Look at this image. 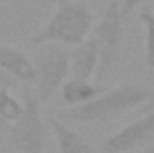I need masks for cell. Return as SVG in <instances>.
I'll list each match as a JSON object with an SVG mask.
<instances>
[{"instance_id":"3","label":"cell","mask_w":154,"mask_h":153,"mask_svg":"<svg viewBox=\"0 0 154 153\" xmlns=\"http://www.w3.org/2000/svg\"><path fill=\"white\" fill-rule=\"evenodd\" d=\"M22 114L11 122L9 139L18 153H45L47 130L41 117V103L31 85H22Z\"/></svg>"},{"instance_id":"7","label":"cell","mask_w":154,"mask_h":153,"mask_svg":"<svg viewBox=\"0 0 154 153\" xmlns=\"http://www.w3.org/2000/svg\"><path fill=\"white\" fill-rule=\"evenodd\" d=\"M99 60H100L99 43L93 38V34H90L84 41L77 43L70 50V74H72V77L90 81L97 74Z\"/></svg>"},{"instance_id":"13","label":"cell","mask_w":154,"mask_h":153,"mask_svg":"<svg viewBox=\"0 0 154 153\" xmlns=\"http://www.w3.org/2000/svg\"><path fill=\"white\" fill-rule=\"evenodd\" d=\"M16 79H13V77L9 76V74H5L2 69H0V88H13V86H16Z\"/></svg>"},{"instance_id":"12","label":"cell","mask_w":154,"mask_h":153,"mask_svg":"<svg viewBox=\"0 0 154 153\" xmlns=\"http://www.w3.org/2000/svg\"><path fill=\"white\" fill-rule=\"evenodd\" d=\"M145 0H122V13H124V16L127 18L136 7H140L142 4H143Z\"/></svg>"},{"instance_id":"16","label":"cell","mask_w":154,"mask_h":153,"mask_svg":"<svg viewBox=\"0 0 154 153\" xmlns=\"http://www.w3.org/2000/svg\"><path fill=\"white\" fill-rule=\"evenodd\" d=\"M0 153H7V151H5V150H4V148H2V146H0Z\"/></svg>"},{"instance_id":"4","label":"cell","mask_w":154,"mask_h":153,"mask_svg":"<svg viewBox=\"0 0 154 153\" xmlns=\"http://www.w3.org/2000/svg\"><path fill=\"white\" fill-rule=\"evenodd\" d=\"M36 97L39 103L50 101L70 74V50L61 43H43L34 54Z\"/></svg>"},{"instance_id":"9","label":"cell","mask_w":154,"mask_h":153,"mask_svg":"<svg viewBox=\"0 0 154 153\" xmlns=\"http://www.w3.org/2000/svg\"><path fill=\"white\" fill-rule=\"evenodd\" d=\"M108 88L99 85V83H91V81H84V79H77L70 77L63 83V86L59 88L61 92V103L68 108L81 106L91 99H95L97 96H100L102 92H106Z\"/></svg>"},{"instance_id":"14","label":"cell","mask_w":154,"mask_h":153,"mask_svg":"<svg viewBox=\"0 0 154 153\" xmlns=\"http://www.w3.org/2000/svg\"><path fill=\"white\" fill-rule=\"evenodd\" d=\"M151 110H154V90H152V94H151V97H149V101L142 106V112H143V114H147V112H151Z\"/></svg>"},{"instance_id":"2","label":"cell","mask_w":154,"mask_h":153,"mask_svg":"<svg viewBox=\"0 0 154 153\" xmlns=\"http://www.w3.org/2000/svg\"><path fill=\"white\" fill-rule=\"evenodd\" d=\"M91 25L93 13L88 4L81 0H57L52 16L31 38V45L61 43L65 47H75L90 36Z\"/></svg>"},{"instance_id":"1","label":"cell","mask_w":154,"mask_h":153,"mask_svg":"<svg viewBox=\"0 0 154 153\" xmlns=\"http://www.w3.org/2000/svg\"><path fill=\"white\" fill-rule=\"evenodd\" d=\"M151 94L152 90L149 86L136 83H124L111 90L102 92L100 96L81 106L63 110L61 115L66 121L74 122H104L116 119L125 112H131L136 106H143L149 101Z\"/></svg>"},{"instance_id":"10","label":"cell","mask_w":154,"mask_h":153,"mask_svg":"<svg viewBox=\"0 0 154 153\" xmlns=\"http://www.w3.org/2000/svg\"><path fill=\"white\" fill-rule=\"evenodd\" d=\"M48 124H50V130H52V133L56 137L59 153H97L95 148L81 133H77L70 126L63 124L59 119L50 117Z\"/></svg>"},{"instance_id":"8","label":"cell","mask_w":154,"mask_h":153,"mask_svg":"<svg viewBox=\"0 0 154 153\" xmlns=\"http://www.w3.org/2000/svg\"><path fill=\"white\" fill-rule=\"evenodd\" d=\"M0 69L22 85H34V63L25 52L16 47L0 43Z\"/></svg>"},{"instance_id":"6","label":"cell","mask_w":154,"mask_h":153,"mask_svg":"<svg viewBox=\"0 0 154 153\" xmlns=\"http://www.w3.org/2000/svg\"><path fill=\"white\" fill-rule=\"evenodd\" d=\"M154 137V110L143 114L133 121L131 124L124 126L111 137H108L102 144L99 153H127L133 151Z\"/></svg>"},{"instance_id":"15","label":"cell","mask_w":154,"mask_h":153,"mask_svg":"<svg viewBox=\"0 0 154 153\" xmlns=\"http://www.w3.org/2000/svg\"><path fill=\"white\" fill-rule=\"evenodd\" d=\"M140 153H154V144L152 146H149V148H145V150H142Z\"/></svg>"},{"instance_id":"11","label":"cell","mask_w":154,"mask_h":153,"mask_svg":"<svg viewBox=\"0 0 154 153\" xmlns=\"http://www.w3.org/2000/svg\"><path fill=\"white\" fill-rule=\"evenodd\" d=\"M140 22L145 27V60L149 69L154 70V13L151 7L143 5L140 9Z\"/></svg>"},{"instance_id":"5","label":"cell","mask_w":154,"mask_h":153,"mask_svg":"<svg viewBox=\"0 0 154 153\" xmlns=\"http://www.w3.org/2000/svg\"><path fill=\"white\" fill-rule=\"evenodd\" d=\"M124 13H122V0H108L106 11L99 24L93 27V38L99 43V69L95 76L99 79L106 76L113 67H115L122 40H124Z\"/></svg>"}]
</instances>
